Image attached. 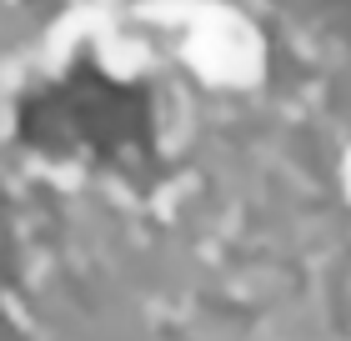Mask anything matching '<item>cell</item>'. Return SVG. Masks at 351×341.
I'll list each match as a JSON object with an SVG mask.
<instances>
[{
  "label": "cell",
  "instance_id": "cell-1",
  "mask_svg": "<svg viewBox=\"0 0 351 341\" xmlns=\"http://www.w3.org/2000/svg\"><path fill=\"white\" fill-rule=\"evenodd\" d=\"M15 136L51 161H81L95 171H151L156 161V110L151 95L95 66H71L66 75L30 91L15 116Z\"/></svg>",
  "mask_w": 351,
  "mask_h": 341
}]
</instances>
